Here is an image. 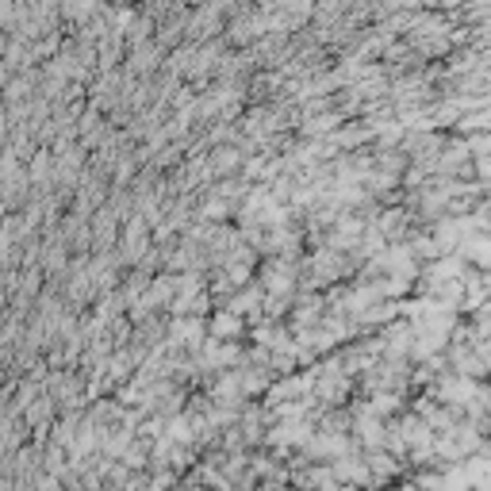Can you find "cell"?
Segmentation results:
<instances>
[{
    "mask_svg": "<svg viewBox=\"0 0 491 491\" xmlns=\"http://www.w3.org/2000/svg\"><path fill=\"white\" fill-rule=\"evenodd\" d=\"M461 257H468V261H476V265H483V269H491V238H464Z\"/></svg>",
    "mask_w": 491,
    "mask_h": 491,
    "instance_id": "1",
    "label": "cell"
},
{
    "mask_svg": "<svg viewBox=\"0 0 491 491\" xmlns=\"http://www.w3.org/2000/svg\"><path fill=\"white\" fill-rule=\"evenodd\" d=\"M491 296V273H476V277L468 280V296H464V303L468 307H483V299Z\"/></svg>",
    "mask_w": 491,
    "mask_h": 491,
    "instance_id": "2",
    "label": "cell"
},
{
    "mask_svg": "<svg viewBox=\"0 0 491 491\" xmlns=\"http://www.w3.org/2000/svg\"><path fill=\"white\" fill-rule=\"evenodd\" d=\"M212 334L215 338H238L242 334V318L234 311H223V315L212 318Z\"/></svg>",
    "mask_w": 491,
    "mask_h": 491,
    "instance_id": "3",
    "label": "cell"
},
{
    "mask_svg": "<svg viewBox=\"0 0 491 491\" xmlns=\"http://www.w3.org/2000/svg\"><path fill=\"white\" fill-rule=\"evenodd\" d=\"M173 342L196 346V342H200V323H196V318H188V323H173Z\"/></svg>",
    "mask_w": 491,
    "mask_h": 491,
    "instance_id": "4",
    "label": "cell"
},
{
    "mask_svg": "<svg viewBox=\"0 0 491 491\" xmlns=\"http://www.w3.org/2000/svg\"><path fill=\"white\" fill-rule=\"evenodd\" d=\"M257 303H261V292H242V296L231 299V311L234 315H246V311H257Z\"/></svg>",
    "mask_w": 491,
    "mask_h": 491,
    "instance_id": "5",
    "label": "cell"
},
{
    "mask_svg": "<svg viewBox=\"0 0 491 491\" xmlns=\"http://www.w3.org/2000/svg\"><path fill=\"white\" fill-rule=\"evenodd\" d=\"M384 227V234H395V231H403V212H388V219L380 223Z\"/></svg>",
    "mask_w": 491,
    "mask_h": 491,
    "instance_id": "6",
    "label": "cell"
},
{
    "mask_svg": "<svg viewBox=\"0 0 491 491\" xmlns=\"http://www.w3.org/2000/svg\"><path fill=\"white\" fill-rule=\"evenodd\" d=\"M188 491H200V488H188Z\"/></svg>",
    "mask_w": 491,
    "mask_h": 491,
    "instance_id": "7",
    "label": "cell"
}]
</instances>
